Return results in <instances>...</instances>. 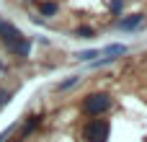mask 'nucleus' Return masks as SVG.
Returning <instances> with one entry per match:
<instances>
[{"mask_svg": "<svg viewBox=\"0 0 147 142\" xmlns=\"http://www.w3.org/2000/svg\"><path fill=\"white\" fill-rule=\"evenodd\" d=\"M83 140L85 142H106L109 140V122H106V119H93V122L85 127Z\"/></svg>", "mask_w": 147, "mask_h": 142, "instance_id": "2", "label": "nucleus"}, {"mask_svg": "<svg viewBox=\"0 0 147 142\" xmlns=\"http://www.w3.org/2000/svg\"><path fill=\"white\" fill-rule=\"evenodd\" d=\"M78 36H80V39H90V36H93V28L83 26V28H78Z\"/></svg>", "mask_w": 147, "mask_h": 142, "instance_id": "7", "label": "nucleus"}, {"mask_svg": "<svg viewBox=\"0 0 147 142\" xmlns=\"http://www.w3.org/2000/svg\"><path fill=\"white\" fill-rule=\"evenodd\" d=\"M98 54H101L98 49H90V52H80V54H78V60H93V57H98Z\"/></svg>", "mask_w": 147, "mask_h": 142, "instance_id": "6", "label": "nucleus"}, {"mask_svg": "<svg viewBox=\"0 0 147 142\" xmlns=\"http://www.w3.org/2000/svg\"><path fill=\"white\" fill-rule=\"evenodd\" d=\"M10 101V93H5V91H0V103H8Z\"/></svg>", "mask_w": 147, "mask_h": 142, "instance_id": "9", "label": "nucleus"}, {"mask_svg": "<svg viewBox=\"0 0 147 142\" xmlns=\"http://www.w3.org/2000/svg\"><path fill=\"white\" fill-rule=\"evenodd\" d=\"M83 109H85L90 116L106 114V111L111 109V96H106V93H90V96H85V101H83Z\"/></svg>", "mask_w": 147, "mask_h": 142, "instance_id": "1", "label": "nucleus"}, {"mask_svg": "<svg viewBox=\"0 0 147 142\" xmlns=\"http://www.w3.org/2000/svg\"><path fill=\"white\" fill-rule=\"evenodd\" d=\"M75 83H78V78H70V80H65V83H59L57 88H59V91H65V88H70V85H75Z\"/></svg>", "mask_w": 147, "mask_h": 142, "instance_id": "8", "label": "nucleus"}, {"mask_svg": "<svg viewBox=\"0 0 147 142\" xmlns=\"http://www.w3.org/2000/svg\"><path fill=\"white\" fill-rule=\"evenodd\" d=\"M3 41H5V49H8V52H13V54H18V57H26V54L31 52V41H28V39H23L21 34L5 36Z\"/></svg>", "mask_w": 147, "mask_h": 142, "instance_id": "3", "label": "nucleus"}, {"mask_svg": "<svg viewBox=\"0 0 147 142\" xmlns=\"http://www.w3.org/2000/svg\"><path fill=\"white\" fill-rule=\"evenodd\" d=\"M39 10H41L44 16H52V13L57 10V5H54V3H41V5H39Z\"/></svg>", "mask_w": 147, "mask_h": 142, "instance_id": "4", "label": "nucleus"}, {"mask_svg": "<svg viewBox=\"0 0 147 142\" xmlns=\"http://www.w3.org/2000/svg\"><path fill=\"white\" fill-rule=\"evenodd\" d=\"M142 21V16H132V18H127V21H121V28H132V26H137Z\"/></svg>", "mask_w": 147, "mask_h": 142, "instance_id": "5", "label": "nucleus"}]
</instances>
